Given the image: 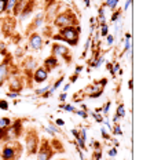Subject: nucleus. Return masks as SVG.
<instances>
[{
	"label": "nucleus",
	"instance_id": "nucleus-13",
	"mask_svg": "<svg viewBox=\"0 0 143 160\" xmlns=\"http://www.w3.org/2000/svg\"><path fill=\"white\" fill-rule=\"evenodd\" d=\"M103 88L105 87H101V86L92 83V84H88L87 87L84 88V91H83V95L88 97V98H99V97L103 94Z\"/></svg>",
	"mask_w": 143,
	"mask_h": 160
},
{
	"label": "nucleus",
	"instance_id": "nucleus-26",
	"mask_svg": "<svg viewBox=\"0 0 143 160\" xmlns=\"http://www.w3.org/2000/svg\"><path fill=\"white\" fill-rule=\"evenodd\" d=\"M116 115H117L120 119L125 118V106H124V104H118L117 111H116Z\"/></svg>",
	"mask_w": 143,
	"mask_h": 160
},
{
	"label": "nucleus",
	"instance_id": "nucleus-42",
	"mask_svg": "<svg viewBox=\"0 0 143 160\" xmlns=\"http://www.w3.org/2000/svg\"><path fill=\"white\" fill-rule=\"evenodd\" d=\"M106 68H107V71L112 73V76H114V78H116V72L113 71V64H112V62H106Z\"/></svg>",
	"mask_w": 143,
	"mask_h": 160
},
{
	"label": "nucleus",
	"instance_id": "nucleus-7",
	"mask_svg": "<svg viewBox=\"0 0 143 160\" xmlns=\"http://www.w3.org/2000/svg\"><path fill=\"white\" fill-rule=\"evenodd\" d=\"M36 156H37L36 158L37 160H52V158L55 156V152L50 144L48 138H40V145Z\"/></svg>",
	"mask_w": 143,
	"mask_h": 160
},
{
	"label": "nucleus",
	"instance_id": "nucleus-22",
	"mask_svg": "<svg viewBox=\"0 0 143 160\" xmlns=\"http://www.w3.org/2000/svg\"><path fill=\"white\" fill-rule=\"evenodd\" d=\"M118 2H120V0H105L103 7H107L109 10L114 11V10L117 8V6H118Z\"/></svg>",
	"mask_w": 143,
	"mask_h": 160
},
{
	"label": "nucleus",
	"instance_id": "nucleus-3",
	"mask_svg": "<svg viewBox=\"0 0 143 160\" xmlns=\"http://www.w3.org/2000/svg\"><path fill=\"white\" fill-rule=\"evenodd\" d=\"M52 25L56 29H62V28H66V26H76L80 24H79V18L74 14V11L72 8H65L64 11H59L56 14L54 21H52Z\"/></svg>",
	"mask_w": 143,
	"mask_h": 160
},
{
	"label": "nucleus",
	"instance_id": "nucleus-39",
	"mask_svg": "<svg viewBox=\"0 0 143 160\" xmlns=\"http://www.w3.org/2000/svg\"><path fill=\"white\" fill-rule=\"evenodd\" d=\"M76 115H79V116H81L83 119H87L88 118V113H87V111H83V109H80V111H77V109H76Z\"/></svg>",
	"mask_w": 143,
	"mask_h": 160
},
{
	"label": "nucleus",
	"instance_id": "nucleus-8",
	"mask_svg": "<svg viewBox=\"0 0 143 160\" xmlns=\"http://www.w3.org/2000/svg\"><path fill=\"white\" fill-rule=\"evenodd\" d=\"M11 66H12V57L10 54H6L3 61L0 62V87L4 86V83L8 80L11 75Z\"/></svg>",
	"mask_w": 143,
	"mask_h": 160
},
{
	"label": "nucleus",
	"instance_id": "nucleus-19",
	"mask_svg": "<svg viewBox=\"0 0 143 160\" xmlns=\"http://www.w3.org/2000/svg\"><path fill=\"white\" fill-rule=\"evenodd\" d=\"M24 122H25L24 119H15V120L11 122V127L15 130V132L19 137L24 134Z\"/></svg>",
	"mask_w": 143,
	"mask_h": 160
},
{
	"label": "nucleus",
	"instance_id": "nucleus-44",
	"mask_svg": "<svg viewBox=\"0 0 143 160\" xmlns=\"http://www.w3.org/2000/svg\"><path fill=\"white\" fill-rule=\"evenodd\" d=\"M91 115H92V118H94L98 123H102V122H103V116L98 115V113H91Z\"/></svg>",
	"mask_w": 143,
	"mask_h": 160
},
{
	"label": "nucleus",
	"instance_id": "nucleus-32",
	"mask_svg": "<svg viewBox=\"0 0 143 160\" xmlns=\"http://www.w3.org/2000/svg\"><path fill=\"white\" fill-rule=\"evenodd\" d=\"M48 128L51 130L52 132H55V134H61V128H59L58 126H55L54 123H51V122H50V123H48Z\"/></svg>",
	"mask_w": 143,
	"mask_h": 160
},
{
	"label": "nucleus",
	"instance_id": "nucleus-35",
	"mask_svg": "<svg viewBox=\"0 0 143 160\" xmlns=\"http://www.w3.org/2000/svg\"><path fill=\"white\" fill-rule=\"evenodd\" d=\"M6 54H8V52H7V47H6V43L4 42H0V55L4 57Z\"/></svg>",
	"mask_w": 143,
	"mask_h": 160
},
{
	"label": "nucleus",
	"instance_id": "nucleus-12",
	"mask_svg": "<svg viewBox=\"0 0 143 160\" xmlns=\"http://www.w3.org/2000/svg\"><path fill=\"white\" fill-rule=\"evenodd\" d=\"M59 10H61V2H55L52 3V4H48L45 6V11H44V22H50L54 21V18L56 17V14L59 12Z\"/></svg>",
	"mask_w": 143,
	"mask_h": 160
},
{
	"label": "nucleus",
	"instance_id": "nucleus-27",
	"mask_svg": "<svg viewBox=\"0 0 143 160\" xmlns=\"http://www.w3.org/2000/svg\"><path fill=\"white\" fill-rule=\"evenodd\" d=\"M50 87H51V83H50V84H47V86H44V87H41V88H36V90H35V94L39 95V97H41L43 94H44V92L48 91Z\"/></svg>",
	"mask_w": 143,
	"mask_h": 160
},
{
	"label": "nucleus",
	"instance_id": "nucleus-36",
	"mask_svg": "<svg viewBox=\"0 0 143 160\" xmlns=\"http://www.w3.org/2000/svg\"><path fill=\"white\" fill-rule=\"evenodd\" d=\"M91 145H92V148H94V151H102L101 142H98V141H95V139H92V141H91Z\"/></svg>",
	"mask_w": 143,
	"mask_h": 160
},
{
	"label": "nucleus",
	"instance_id": "nucleus-40",
	"mask_svg": "<svg viewBox=\"0 0 143 160\" xmlns=\"http://www.w3.org/2000/svg\"><path fill=\"white\" fill-rule=\"evenodd\" d=\"M107 155L110 156V158H116V156H117V148H116V146L110 148V149L107 151Z\"/></svg>",
	"mask_w": 143,
	"mask_h": 160
},
{
	"label": "nucleus",
	"instance_id": "nucleus-45",
	"mask_svg": "<svg viewBox=\"0 0 143 160\" xmlns=\"http://www.w3.org/2000/svg\"><path fill=\"white\" fill-rule=\"evenodd\" d=\"M113 42H114V36H113V35H107V36H106V43H107V46H112Z\"/></svg>",
	"mask_w": 143,
	"mask_h": 160
},
{
	"label": "nucleus",
	"instance_id": "nucleus-37",
	"mask_svg": "<svg viewBox=\"0 0 143 160\" xmlns=\"http://www.w3.org/2000/svg\"><path fill=\"white\" fill-rule=\"evenodd\" d=\"M0 109H2V111H8V102H7V99H0Z\"/></svg>",
	"mask_w": 143,
	"mask_h": 160
},
{
	"label": "nucleus",
	"instance_id": "nucleus-10",
	"mask_svg": "<svg viewBox=\"0 0 143 160\" xmlns=\"http://www.w3.org/2000/svg\"><path fill=\"white\" fill-rule=\"evenodd\" d=\"M15 25H17V18H14V17L7 15L4 19H2L0 28H2V33L4 35V38H12Z\"/></svg>",
	"mask_w": 143,
	"mask_h": 160
},
{
	"label": "nucleus",
	"instance_id": "nucleus-21",
	"mask_svg": "<svg viewBox=\"0 0 143 160\" xmlns=\"http://www.w3.org/2000/svg\"><path fill=\"white\" fill-rule=\"evenodd\" d=\"M124 36H125V44H124V51H122V54H125L127 51H131V48H132V44H131V33L127 32Z\"/></svg>",
	"mask_w": 143,
	"mask_h": 160
},
{
	"label": "nucleus",
	"instance_id": "nucleus-51",
	"mask_svg": "<svg viewBox=\"0 0 143 160\" xmlns=\"http://www.w3.org/2000/svg\"><path fill=\"white\" fill-rule=\"evenodd\" d=\"M59 101H61V102H65L66 101V92H62V94L59 95Z\"/></svg>",
	"mask_w": 143,
	"mask_h": 160
},
{
	"label": "nucleus",
	"instance_id": "nucleus-14",
	"mask_svg": "<svg viewBox=\"0 0 143 160\" xmlns=\"http://www.w3.org/2000/svg\"><path fill=\"white\" fill-rule=\"evenodd\" d=\"M44 25V12H39V14L35 15V18H33V21L29 24V26L26 28V35H29V33L32 32H36L39 28H41V26Z\"/></svg>",
	"mask_w": 143,
	"mask_h": 160
},
{
	"label": "nucleus",
	"instance_id": "nucleus-2",
	"mask_svg": "<svg viewBox=\"0 0 143 160\" xmlns=\"http://www.w3.org/2000/svg\"><path fill=\"white\" fill-rule=\"evenodd\" d=\"M22 153H24V146L18 139H15V141L6 142L2 146L0 158L2 160H19L22 158Z\"/></svg>",
	"mask_w": 143,
	"mask_h": 160
},
{
	"label": "nucleus",
	"instance_id": "nucleus-46",
	"mask_svg": "<svg viewBox=\"0 0 143 160\" xmlns=\"http://www.w3.org/2000/svg\"><path fill=\"white\" fill-rule=\"evenodd\" d=\"M55 126H58V127L61 128V127H64V126H65V122L62 119H56L55 120Z\"/></svg>",
	"mask_w": 143,
	"mask_h": 160
},
{
	"label": "nucleus",
	"instance_id": "nucleus-11",
	"mask_svg": "<svg viewBox=\"0 0 143 160\" xmlns=\"http://www.w3.org/2000/svg\"><path fill=\"white\" fill-rule=\"evenodd\" d=\"M44 40H43V35L39 33L37 31L29 33V39H28V46L32 51H41Z\"/></svg>",
	"mask_w": 143,
	"mask_h": 160
},
{
	"label": "nucleus",
	"instance_id": "nucleus-34",
	"mask_svg": "<svg viewBox=\"0 0 143 160\" xmlns=\"http://www.w3.org/2000/svg\"><path fill=\"white\" fill-rule=\"evenodd\" d=\"M101 134H102V138H103V139H107V141H110V139H112L110 134H109V132L106 131L105 127H101Z\"/></svg>",
	"mask_w": 143,
	"mask_h": 160
},
{
	"label": "nucleus",
	"instance_id": "nucleus-55",
	"mask_svg": "<svg viewBox=\"0 0 143 160\" xmlns=\"http://www.w3.org/2000/svg\"><path fill=\"white\" fill-rule=\"evenodd\" d=\"M69 87H70V83H68V84H65V87H64V91L66 92L69 90Z\"/></svg>",
	"mask_w": 143,
	"mask_h": 160
},
{
	"label": "nucleus",
	"instance_id": "nucleus-20",
	"mask_svg": "<svg viewBox=\"0 0 143 160\" xmlns=\"http://www.w3.org/2000/svg\"><path fill=\"white\" fill-rule=\"evenodd\" d=\"M25 3H26V0H17V2H15V6L11 10L12 17H14V18H18V17H19L22 8H24V6H25Z\"/></svg>",
	"mask_w": 143,
	"mask_h": 160
},
{
	"label": "nucleus",
	"instance_id": "nucleus-54",
	"mask_svg": "<svg viewBox=\"0 0 143 160\" xmlns=\"http://www.w3.org/2000/svg\"><path fill=\"white\" fill-rule=\"evenodd\" d=\"M118 120H120V118H118L117 115H114V116H113V122H114V123H117Z\"/></svg>",
	"mask_w": 143,
	"mask_h": 160
},
{
	"label": "nucleus",
	"instance_id": "nucleus-18",
	"mask_svg": "<svg viewBox=\"0 0 143 160\" xmlns=\"http://www.w3.org/2000/svg\"><path fill=\"white\" fill-rule=\"evenodd\" d=\"M50 144H51L52 149H54L55 153H65V148H64V144H62V141L59 138H56V137H54V138L50 141Z\"/></svg>",
	"mask_w": 143,
	"mask_h": 160
},
{
	"label": "nucleus",
	"instance_id": "nucleus-43",
	"mask_svg": "<svg viewBox=\"0 0 143 160\" xmlns=\"http://www.w3.org/2000/svg\"><path fill=\"white\" fill-rule=\"evenodd\" d=\"M79 76H80V75H77V73H73L70 78H69V83H70V84L76 83V82H77V79H79Z\"/></svg>",
	"mask_w": 143,
	"mask_h": 160
},
{
	"label": "nucleus",
	"instance_id": "nucleus-33",
	"mask_svg": "<svg viewBox=\"0 0 143 160\" xmlns=\"http://www.w3.org/2000/svg\"><path fill=\"white\" fill-rule=\"evenodd\" d=\"M7 3H8V0H0V15L6 12V8H7Z\"/></svg>",
	"mask_w": 143,
	"mask_h": 160
},
{
	"label": "nucleus",
	"instance_id": "nucleus-9",
	"mask_svg": "<svg viewBox=\"0 0 143 160\" xmlns=\"http://www.w3.org/2000/svg\"><path fill=\"white\" fill-rule=\"evenodd\" d=\"M25 78L21 75H11L7 80V86L10 92H21L25 87V83H24Z\"/></svg>",
	"mask_w": 143,
	"mask_h": 160
},
{
	"label": "nucleus",
	"instance_id": "nucleus-16",
	"mask_svg": "<svg viewBox=\"0 0 143 160\" xmlns=\"http://www.w3.org/2000/svg\"><path fill=\"white\" fill-rule=\"evenodd\" d=\"M36 7V0H26V3H25V6H24V8H22V11H21V14H19V21H25L26 18H29L32 14H33V10H35Z\"/></svg>",
	"mask_w": 143,
	"mask_h": 160
},
{
	"label": "nucleus",
	"instance_id": "nucleus-47",
	"mask_svg": "<svg viewBox=\"0 0 143 160\" xmlns=\"http://www.w3.org/2000/svg\"><path fill=\"white\" fill-rule=\"evenodd\" d=\"M8 98H17V97H21V92H7Z\"/></svg>",
	"mask_w": 143,
	"mask_h": 160
},
{
	"label": "nucleus",
	"instance_id": "nucleus-50",
	"mask_svg": "<svg viewBox=\"0 0 143 160\" xmlns=\"http://www.w3.org/2000/svg\"><path fill=\"white\" fill-rule=\"evenodd\" d=\"M83 69H84V68H83L81 65H77V66H76V69H74V73H77V75H80V73L83 72Z\"/></svg>",
	"mask_w": 143,
	"mask_h": 160
},
{
	"label": "nucleus",
	"instance_id": "nucleus-52",
	"mask_svg": "<svg viewBox=\"0 0 143 160\" xmlns=\"http://www.w3.org/2000/svg\"><path fill=\"white\" fill-rule=\"evenodd\" d=\"M3 138H4V130L0 128V141H3Z\"/></svg>",
	"mask_w": 143,
	"mask_h": 160
},
{
	"label": "nucleus",
	"instance_id": "nucleus-24",
	"mask_svg": "<svg viewBox=\"0 0 143 160\" xmlns=\"http://www.w3.org/2000/svg\"><path fill=\"white\" fill-rule=\"evenodd\" d=\"M121 14H122V10L116 8L114 11H113V14H112L110 21L113 22V24H116V22H118V21H120V18H121Z\"/></svg>",
	"mask_w": 143,
	"mask_h": 160
},
{
	"label": "nucleus",
	"instance_id": "nucleus-53",
	"mask_svg": "<svg viewBox=\"0 0 143 160\" xmlns=\"http://www.w3.org/2000/svg\"><path fill=\"white\" fill-rule=\"evenodd\" d=\"M128 86H129V90H132V88H134V82H132V80H129Z\"/></svg>",
	"mask_w": 143,
	"mask_h": 160
},
{
	"label": "nucleus",
	"instance_id": "nucleus-17",
	"mask_svg": "<svg viewBox=\"0 0 143 160\" xmlns=\"http://www.w3.org/2000/svg\"><path fill=\"white\" fill-rule=\"evenodd\" d=\"M58 66H59V59L54 55H50L43 61V68H44L48 73H51L54 69L58 68Z\"/></svg>",
	"mask_w": 143,
	"mask_h": 160
},
{
	"label": "nucleus",
	"instance_id": "nucleus-25",
	"mask_svg": "<svg viewBox=\"0 0 143 160\" xmlns=\"http://www.w3.org/2000/svg\"><path fill=\"white\" fill-rule=\"evenodd\" d=\"M12 120L8 119V118H0V128L6 130L7 127H10V124H11Z\"/></svg>",
	"mask_w": 143,
	"mask_h": 160
},
{
	"label": "nucleus",
	"instance_id": "nucleus-15",
	"mask_svg": "<svg viewBox=\"0 0 143 160\" xmlns=\"http://www.w3.org/2000/svg\"><path fill=\"white\" fill-rule=\"evenodd\" d=\"M48 75L50 73L45 71L43 66H37L32 75V80H33V83H36V84H41V83H45L48 80Z\"/></svg>",
	"mask_w": 143,
	"mask_h": 160
},
{
	"label": "nucleus",
	"instance_id": "nucleus-49",
	"mask_svg": "<svg viewBox=\"0 0 143 160\" xmlns=\"http://www.w3.org/2000/svg\"><path fill=\"white\" fill-rule=\"evenodd\" d=\"M131 3H132V0H127V2H125V4H124V10H122V11H127V10L131 7Z\"/></svg>",
	"mask_w": 143,
	"mask_h": 160
},
{
	"label": "nucleus",
	"instance_id": "nucleus-57",
	"mask_svg": "<svg viewBox=\"0 0 143 160\" xmlns=\"http://www.w3.org/2000/svg\"><path fill=\"white\" fill-rule=\"evenodd\" d=\"M0 35H2V28H0Z\"/></svg>",
	"mask_w": 143,
	"mask_h": 160
},
{
	"label": "nucleus",
	"instance_id": "nucleus-5",
	"mask_svg": "<svg viewBox=\"0 0 143 160\" xmlns=\"http://www.w3.org/2000/svg\"><path fill=\"white\" fill-rule=\"evenodd\" d=\"M37 66H39L37 61H36L32 55L24 57V61H22V64H21V68H22V72H24V78L28 79L26 82H28L29 88H32V86H33L32 75H33V72H35V69L37 68Z\"/></svg>",
	"mask_w": 143,
	"mask_h": 160
},
{
	"label": "nucleus",
	"instance_id": "nucleus-4",
	"mask_svg": "<svg viewBox=\"0 0 143 160\" xmlns=\"http://www.w3.org/2000/svg\"><path fill=\"white\" fill-rule=\"evenodd\" d=\"M40 145V137H39V131L36 127H29L25 131V148L29 156H33L37 153Z\"/></svg>",
	"mask_w": 143,
	"mask_h": 160
},
{
	"label": "nucleus",
	"instance_id": "nucleus-28",
	"mask_svg": "<svg viewBox=\"0 0 143 160\" xmlns=\"http://www.w3.org/2000/svg\"><path fill=\"white\" fill-rule=\"evenodd\" d=\"M107 35H109V25H107V24H105V25H102V26H101V32H99V36L105 39Z\"/></svg>",
	"mask_w": 143,
	"mask_h": 160
},
{
	"label": "nucleus",
	"instance_id": "nucleus-1",
	"mask_svg": "<svg viewBox=\"0 0 143 160\" xmlns=\"http://www.w3.org/2000/svg\"><path fill=\"white\" fill-rule=\"evenodd\" d=\"M80 33H81V26H66V28L58 29V33L51 35V39L55 42H65L68 46L76 47L80 42Z\"/></svg>",
	"mask_w": 143,
	"mask_h": 160
},
{
	"label": "nucleus",
	"instance_id": "nucleus-29",
	"mask_svg": "<svg viewBox=\"0 0 143 160\" xmlns=\"http://www.w3.org/2000/svg\"><path fill=\"white\" fill-rule=\"evenodd\" d=\"M59 108H61V109H64V111H66V112H73V113L76 112V108H74V106H73V105H70V104L59 105Z\"/></svg>",
	"mask_w": 143,
	"mask_h": 160
},
{
	"label": "nucleus",
	"instance_id": "nucleus-6",
	"mask_svg": "<svg viewBox=\"0 0 143 160\" xmlns=\"http://www.w3.org/2000/svg\"><path fill=\"white\" fill-rule=\"evenodd\" d=\"M51 55L56 58H62L66 65L72 64V51L66 44H62L61 42H54L51 46Z\"/></svg>",
	"mask_w": 143,
	"mask_h": 160
},
{
	"label": "nucleus",
	"instance_id": "nucleus-30",
	"mask_svg": "<svg viewBox=\"0 0 143 160\" xmlns=\"http://www.w3.org/2000/svg\"><path fill=\"white\" fill-rule=\"evenodd\" d=\"M113 134L116 135H122V131H121V126L118 124V123H114V126H113Z\"/></svg>",
	"mask_w": 143,
	"mask_h": 160
},
{
	"label": "nucleus",
	"instance_id": "nucleus-38",
	"mask_svg": "<svg viewBox=\"0 0 143 160\" xmlns=\"http://www.w3.org/2000/svg\"><path fill=\"white\" fill-rule=\"evenodd\" d=\"M95 84H98V86H101V87H105L106 84H107V79L106 78H102V79H99V80H96V82H94Z\"/></svg>",
	"mask_w": 143,
	"mask_h": 160
},
{
	"label": "nucleus",
	"instance_id": "nucleus-23",
	"mask_svg": "<svg viewBox=\"0 0 143 160\" xmlns=\"http://www.w3.org/2000/svg\"><path fill=\"white\" fill-rule=\"evenodd\" d=\"M98 21H99V26L105 25L106 24V17H105V7H99L98 10Z\"/></svg>",
	"mask_w": 143,
	"mask_h": 160
},
{
	"label": "nucleus",
	"instance_id": "nucleus-48",
	"mask_svg": "<svg viewBox=\"0 0 143 160\" xmlns=\"http://www.w3.org/2000/svg\"><path fill=\"white\" fill-rule=\"evenodd\" d=\"M22 55H24V50L18 47V51H15V57H17V58H21Z\"/></svg>",
	"mask_w": 143,
	"mask_h": 160
},
{
	"label": "nucleus",
	"instance_id": "nucleus-31",
	"mask_svg": "<svg viewBox=\"0 0 143 160\" xmlns=\"http://www.w3.org/2000/svg\"><path fill=\"white\" fill-rule=\"evenodd\" d=\"M110 105H112V102L110 101H106V105L102 108V115L105 116V118H107V115H109V109H110Z\"/></svg>",
	"mask_w": 143,
	"mask_h": 160
},
{
	"label": "nucleus",
	"instance_id": "nucleus-41",
	"mask_svg": "<svg viewBox=\"0 0 143 160\" xmlns=\"http://www.w3.org/2000/svg\"><path fill=\"white\" fill-rule=\"evenodd\" d=\"M92 158H94V160H101L102 159V151H94Z\"/></svg>",
	"mask_w": 143,
	"mask_h": 160
},
{
	"label": "nucleus",
	"instance_id": "nucleus-56",
	"mask_svg": "<svg viewBox=\"0 0 143 160\" xmlns=\"http://www.w3.org/2000/svg\"><path fill=\"white\" fill-rule=\"evenodd\" d=\"M54 160H68V159H62V158H61V159H54Z\"/></svg>",
	"mask_w": 143,
	"mask_h": 160
}]
</instances>
